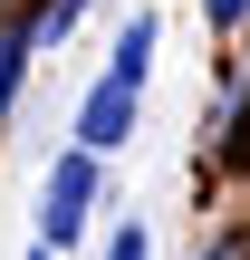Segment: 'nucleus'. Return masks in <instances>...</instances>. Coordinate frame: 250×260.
I'll return each instance as SVG.
<instances>
[{
    "instance_id": "f257e3e1",
    "label": "nucleus",
    "mask_w": 250,
    "mask_h": 260,
    "mask_svg": "<svg viewBox=\"0 0 250 260\" xmlns=\"http://www.w3.org/2000/svg\"><path fill=\"white\" fill-rule=\"evenodd\" d=\"M145 58H154V19H125V39H116V68L96 77V96H87V116H77V145H87V154H116V145L135 135Z\"/></svg>"
},
{
    "instance_id": "f03ea898",
    "label": "nucleus",
    "mask_w": 250,
    "mask_h": 260,
    "mask_svg": "<svg viewBox=\"0 0 250 260\" xmlns=\"http://www.w3.org/2000/svg\"><path fill=\"white\" fill-rule=\"evenodd\" d=\"M87 203H96V154H58L48 164V193H39V251L77 241L87 232Z\"/></svg>"
},
{
    "instance_id": "7ed1b4c3",
    "label": "nucleus",
    "mask_w": 250,
    "mask_h": 260,
    "mask_svg": "<svg viewBox=\"0 0 250 260\" xmlns=\"http://www.w3.org/2000/svg\"><path fill=\"white\" fill-rule=\"evenodd\" d=\"M77 10H87V0H39V19H19V29H29V48H58V39L77 29Z\"/></svg>"
},
{
    "instance_id": "20e7f679",
    "label": "nucleus",
    "mask_w": 250,
    "mask_h": 260,
    "mask_svg": "<svg viewBox=\"0 0 250 260\" xmlns=\"http://www.w3.org/2000/svg\"><path fill=\"white\" fill-rule=\"evenodd\" d=\"M19 58H29V29L10 19V29H0V116H10V96H19Z\"/></svg>"
},
{
    "instance_id": "39448f33",
    "label": "nucleus",
    "mask_w": 250,
    "mask_h": 260,
    "mask_svg": "<svg viewBox=\"0 0 250 260\" xmlns=\"http://www.w3.org/2000/svg\"><path fill=\"white\" fill-rule=\"evenodd\" d=\"M106 260H145V232H135V222H125V232H116V241H106Z\"/></svg>"
},
{
    "instance_id": "423d86ee",
    "label": "nucleus",
    "mask_w": 250,
    "mask_h": 260,
    "mask_svg": "<svg viewBox=\"0 0 250 260\" xmlns=\"http://www.w3.org/2000/svg\"><path fill=\"white\" fill-rule=\"evenodd\" d=\"M241 10H250V0H202V19H212V29H231Z\"/></svg>"
},
{
    "instance_id": "0eeeda50",
    "label": "nucleus",
    "mask_w": 250,
    "mask_h": 260,
    "mask_svg": "<svg viewBox=\"0 0 250 260\" xmlns=\"http://www.w3.org/2000/svg\"><path fill=\"white\" fill-rule=\"evenodd\" d=\"M231 145H241V154H250V116H241V135H231Z\"/></svg>"
},
{
    "instance_id": "6e6552de",
    "label": "nucleus",
    "mask_w": 250,
    "mask_h": 260,
    "mask_svg": "<svg viewBox=\"0 0 250 260\" xmlns=\"http://www.w3.org/2000/svg\"><path fill=\"white\" fill-rule=\"evenodd\" d=\"M212 260H222V251H212Z\"/></svg>"
},
{
    "instance_id": "1a4fd4ad",
    "label": "nucleus",
    "mask_w": 250,
    "mask_h": 260,
    "mask_svg": "<svg viewBox=\"0 0 250 260\" xmlns=\"http://www.w3.org/2000/svg\"><path fill=\"white\" fill-rule=\"evenodd\" d=\"M39 260H48V251H39Z\"/></svg>"
}]
</instances>
